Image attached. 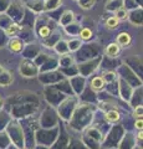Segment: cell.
Here are the masks:
<instances>
[{
  "mask_svg": "<svg viewBox=\"0 0 143 149\" xmlns=\"http://www.w3.org/2000/svg\"><path fill=\"white\" fill-rule=\"evenodd\" d=\"M105 83L106 82L103 80V77H95L91 82V87H92V90H95V91H100L105 87Z\"/></svg>",
  "mask_w": 143,
  "mask_h": 149,
  "instance_id": "obj_1",
  "label": "cell"
},
{
  "mask_svg": "<svg viewBox=\"0 0 143 149\" xmlns=\"http://www.w3.org/2000/svg\"><path fill=\"white\" fill-rule=\"evenodd\" d=\"M80 36H81V39H84V40H89V39H91L92 32L90 29H82L80 32Z\"/></svg>",
  "mask_w": 143,
  "mask_h": 149,
  "instance_id": "obj_10",
  "label": "cell"
},
{
  "mask_svg": "<svg viewBox=\"0 0 143 149\" xmlns=\"http://www.w3.org/2000/svg\"><path fill=\"white\" fill-rule=\"evenodd\" d=\"M135 117H136L137 119H141V118H142V107H141V106H140V107H137V108H136Z\"/></svg>",
  "mask_w": 143,
  "mask_h": 149,
  "instance_id": "obj_11",
  "label": "cell"
},
{
  "mask_svg": "<svg viewBox=\"0 0 143 149\" xmlns=\"http://www.w3.org/2000/svg\"><path fill=\"white\" fill-rule=\"evenodd\" d=\"M49 34H50V30H49V27H43V29L40 30V35H41V36H44V37L49 36Z\"/></svg>",
  "mask_w": 143,
  "mask_h": 149,
  "instance_id": "obj_12",
  "label": "cell"
},
{
  "mask_svg": "<svg viewBox=\"0 0 143 149\" xmlns=\"http://www.w3.org/2000/svg\"><path fill=\"white\" fill-rule=\"evenodd\" d=\"M20 30H21L20 26H17V25H11L10 27H9V29H6V34H8L9 36H15Z\"/></svg>",
  "mask_w": 143,
  "mask_h": 149,
  "instance_id": "obj_6",
  "label": "cell"
},
{
  "mask_svg": "<svg viewBox=\"0 0 143 149\" xmlns=\"http://www.w3.org/2000/svg\"><path fill=\"white\" fill-rule=\"evenodd\" d=\"M59 4H60V0H46L45 8H46V10H50V9H55Z\"/></svg>",
  "mask_w": 143,
  "mask_h": 149,
  "instance_id": "obj_7",
  "label": "cell"
},
{
  "mask_svg": "<svg viewBox=\"0 0 143 149\" xmlns=\"http://www.w3.org/2000/svg\"><path fill=\"white\" fill-rule=\"evenodd\" d=\"M142 127H143L142 118H141V119H137V120H136V128H137V129H141V130H142Z\"/></svg>",
  "mask_w": 143,
  "mask_h": 149,
  "instance_id": "obj_13",
  "label": "cell"
},
{
  "mask_svg": "<svg viewBox=\"0 0 143 149\" xmlns=\"http://www.w3.org/2000/svg\"><path fill=\"white\" fill-rule=\"evenodd\" d=\"M9 49L14 51V52H19L22 49V42L19 39H11L10 42H9Z\"/></svg>",
  "mask_w": 143,
  "mask_h": 149,
  "instance_id": "obj_2",
  "label": "cell"
},
{
  "mask_svg": "<svg viewBox=\"0 0 143 149\" xmlns=\"http://www.w3.org/2000/svg\"><path fill=\"white\" fill-rule=\"evenodd\" d=\"M106 25H107V27L108 29H114V27H117V25H118V20L116 17H110L107 21H106Z\"/></svg>",
  "mask_w": 143,
  "mask_h": 149,
  "instance_id": "obj_8",
  "label": "cell"
},
{
  "mask_svg": "<svg viewBox=\"0 0 143 149\" xmlns=\"http://www.w3.org/2000/svg\"><path fill=\"white\" fill-rule=\"evenodd\" d=\"M117 45H121V46H127L128 44L131 42V36L127 34V32H122L119 34L117 37Z\"/></svg>",
  "mask_w": 143,
  "mask_h": 149,
  "instance_id": "obj_4",
  "label": "cell"
},
{
  "mask_svg": "<svg viewBox=\"0 0 143 149\" xmlns=\"http://www.w3.org/2000/svg\"><path fill=\"white\" fill-rule=\"evenodd\" d=\"M106 119H107L108 122H117L119 119V113L117 111H110V112H107V114H106Z\"/></svg>",
  "mask_w": 143,
  "mask_h": 149,
  "instance_id": "obj_5",
  "label": "cell"
},
{
  "mask_svg": "<svg viewBox=\"0 0 143 149\" xmlns=\"http://www.w3.org/2000/svg\"><path fill=\"white\" fill-rule=\"evenodd\" d=\"M127 16H128L127 15V11L124 10V9H119V10L116 13V16H114V17H116L117 20L119 21V20H126Z\"/></svg>",
  "mask_w": 143,
  "mask_h": 149,
  "instance_id": "obj_9",
  "label": "cell"
},
{
  "mask_svg": "<svg viewBox=\"0 0 143 149\" xmlns=\"http://www.w3.org/2000/svg\"><path fill=\"white\" fill-rule=\"evenodd\" d=\"M106 54L111 57H116V56L119 54V45L117 44H111L107 46V49H106Z\"/></svg>",
  "mask_w": 143,
  "mask_h": 149,
  "instance_id": "obj_3",
  "label": "cell"
}]
</instances>
